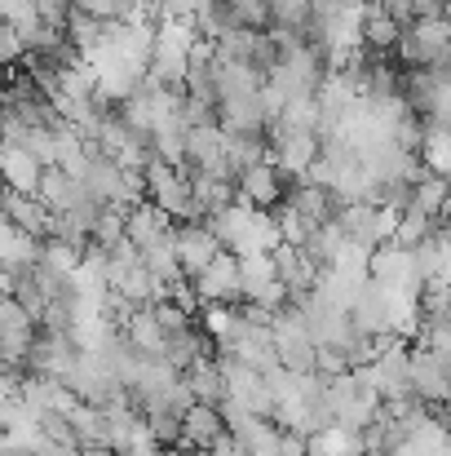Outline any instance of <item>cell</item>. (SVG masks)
I'll return each instance as SVG.
<instances>
[{
	"instance_id": "obj_30",
	"label": "cell",
	"mask_w": 451,
	"mask_h": 456,
	"mask_svg": "<svg viewBox=\"0 0 451 456\" xmlns=\"http://www.w3.org/2000/svg\"><path fill=\"white\" fill-rule=\"evenodd\" d=\"M31 456H71V452H67V448H58V444H49V439H40V448H36Z\"/></svg>"
},
{
	"instance_id": "obj_2",
	"label": "cell",
	"mask_w": 451,
	"mask_h": 456,
	"mask_svg": "<svg viewBox=\"0 0 451 456\" xmlns=\"http://www.w3.org/2000/svg\"><path fill=\"white\" fill-rule=\"evenodd\" d=\"M190 293H195V302L199 310L204 305H226L239 297V257H230V253H217L199 275H195V284H190Z\"/></svg>"
},
{
	"instance_id": "obj_15",
	"label": "cell",
	"mask_w": 451,
	"mask_h": 456,
	"mask_svg": "<svg viewBox=\"0 0 451 456\" xmlns=\"http://www.w3.org/2000/svg\"><path fill=\"white\" fill-rule=\"evenodd\" d=\"M412 262H416L421 284H447V235H443V226L412 248Z\"/></svg>"
},
{
	"instance_id": "obj_18",
	"label": "cell",
	"mask_w": 451,
	"mask_h": 456,
	"mask_svg": "<svg viewBox=\"0 0 451 456\" xmlns=\"http://www.w3.org/2000/svg\"><path fill=\"white\" fill-rule=\"evenodd\" d=\"M208 354V337L204 332H195V328H186V332H173V337H164V363L173 368V372H186L190 363H199Z\"/></svg>"
},
{
	"instance_id": "obj_6",
	"label": "cell",
	"mask_w": 451,
	"mask_h": 456,
	"mask_svg": "<svg viewBox=\"0 0 451 456\" xmlns=\"http://www.w3.org/2000/svg\"><path fill=\"white\" fill-rule=\"evenodd\" d=\"M275 159H270V168L279 173V177H305V168L318 159V138L314 134H288V129H275Z\"/></svg>"
},
{
	"instance_id": "obj_1",
	"label": "cell",
	"mask_w": 451,
	"mask_h": 456,
	"mask_svg": "<svg viewBox=\"0 0 451 456\" xmlns=\"http://www.w3.org/2000/svg\"><path fill=\"white\" fill-rule=\"evenodd\" d=\"M447 45H451V27L443 13H425V18H412L399 36V58L416 71H439L447 67Z\"/></svg>"
},
{
	"instance_id": "obj_4",
	"label": "cell",
	"mask_w": 451,
	"mask_h": 456,
	"mask_svg": "<svg viewBox=\"0 0 451 456\" xmlns=\"http://www.w3.org/2000/svg\"><path fill=\"white\" fill-rule=\"evenodd\" d=\"M221 253V244L208 235V226L199 222H186V226H173V257H177V271L181 280H195L213 257Z\"/></svg>"
},
{
	"instance_id": "obj_23",
	"label": "cell",
	"mask_w": 451,
	"mask_h": 456,
	"mask_svg": "<svg viewBox=\"0 0 451 456\" xmlns=\"http://www.w3.org/2000/svg\"><path fill=\"white\" fill-rule=\"evenodd\" d=\"M443 204H447V182L443 177H434V173H421L416 182H412V208H421L425 217H443Z\"/></svg>"
},
{
	"instance_id": "obj_5",
	"label": "cell",
	"mask_w": 451,
	"mask_h": 456,
	"mask_svg": "<svg viewBox=\"0 0 451 456\" xmlns=\"http://www.w3.org/2000/svg\"><path fill=\"white\" fill-rule=\"evenodd\" d=\"M407 390L421 403H443L447 399V359L430 350H407Z\"/></svg>"
},
{
	"instance_id": "obj_13",
	"label": "cell",
	"mask_w": 451,
	"mask_h": 456,
	"mask_svg": "<svg viewBox=\"0 0 451 456\" xmlns=\"http://www.w3.org/2000/svg\"><path fill=\"white\" fill-rule=\"evenodd\" d=\"M120 323H125V346H133V350L147 354V359H159V354H164V332H159L150 305H133Z\"/></svg>"
},
{
	"instance_id": "obj_16",
	"label": "cell",
	"mask_w": 451,
	"mask_h": 456,
	"mask_svg": "<svg viewBox=\"0 0 451 456\" xmlns=\"http://www.w3.org/2000/svg\"><path fill=\"white\" fill-rule=\"evenodd\" d=\"M36 257H40V240H31V235H22V231L9 226L4 240H0V275L18 280V275H27L36 266Z\"/></svg>"
},
{
	"instance_id": "obj_11",
	"label": "cell",
	"mask_w": 451,
	"mask_h": 456,
	"mask_svg": "<svg viewBox=\"0 0 451 456\" xmlns=\"http://www.w3.org/2000/svg\"><path fill=\"white\" fill-rule=\"evenodd\" d=\"M18 399L36 412V417H44V412H67L71 403H76V395L62 386V381H49V377H22L18 381Z\"/></svg>"
},
{
	"instance_id": "obj_24",
	"label": "cell",
	"mask_w": 451,
	"mask_h": 456,
	"mask_svg": "<svg viewBox=\"0 0 451 456\" xmlns=\"http://www.w3.org/2000/svg\"><path fill=\"white\" fill-rule=\"evenodd\" d=\"M36 266L49 271V275H58V280H67V275L80 266V248H76V244H62V240H40Z\"/></svg>"
},
{
	"instance_id": "obj_26",
	"label": "cell",
	"mask_w": 451,
	"mask_h": 456,
	"mask_svg": "<svg viewBox=\"0 0 451 456\" xmlns=\"http://www.w3.org/2000/svg\"><path fill=\"white\" fill-rule=\"evenodd\" d=\"M204 328H208V337L217 341V350L226 354L230 341H235V332H239V314H235V305H204Z\"/></svg>"
},
{
	"instance_id": "obj_3",
	"label": "cell",
	"mask_w": 451,
	"mask_h": 456,
	"mask_svg": "<svg viewBox=\"0 0 451 456\" xmlns=\"http://www.w3.org/2000/svg\"><path fill=\"white\" fill-rule=\"evenodd\" d=\"M239 297L253 305H266V310L288 305V293H284L270 257H239Z\"/></svg>"
},
{
	"instance_id": "obj_7",
	"label": "cell",
	"mask_w": 451,
	"mask_h": 456,
	"mask_svg": "<svg viewBox=\"0 0 451 456\" xmlns=\"http://www.w3.org/2000/svg\"><path fill=\"white\" fill-rule=\"evenodd\" d=\"M279 195H284V177L270 168V159H262V164H253L235 177V200H244L262 213H270L279 204Z\"/></svg>"
},
{
	"instance_id": "obj_14",
	"label": "cell",
	"mask_w": 451,
	"mask_h": 456,
	"mask_svg": "<svg viewBox=\"0 0 451 456\" xmlns=\"http://www.w3.org/2000/svg\"><path fill=\"white\" fill-rule=\"evenodd\" d=\"M181 381H186V390H190V399L195 403H204V408H217L221 399H226V381H221V368H217V359H199V363H190L186 372H181Z\"/></svg>"
},
{
	"instance_id": "obj_17",
	"label": "cell",
	"mask_w": 451,
	"mask_h": 456,
	"mask_svg": "<svg viewBox=\"0 0 451 456\" xmlns=\"http://www.w3.org/2000/svg\"><path fill=\"white\" fill-rule=\"evenodd\" d=\"M62 417H67V426H71V435H76L80 448H107V417H102V408L76 399Z\"/></svg>"
},
{
	"instance_id": "obj_21",
	"label": "cell",
	"mask_w": 451,
	"mask_h": 456,
	"mask_svg": "<svg viewBox=\"0 0 451 456\" xmlns=\"http://www.w3.org/2000/svg\"><path fill=\"white\" fill-rule=\"evenodd\" d=\"M399 36H403V27H399L376 0H363V45H372V49H394Z\"/></svg>"
},
{
	"instance_id": "obj_22",
	"label": "cell",
	"mask_w": 451,
	"mask_h": 456,
	"mask_svg": "<svg viewBox=\"0 0 451 456\" xmlns=\"http://www.w3.org/2000/svg\"><path fill=\"white\" fill-rule=\"evenodd\" d=\"M434 231H439V222H434V217H425L421 208H412V204H407V208L399 213V226H394L390 244H394V248H403V253H412V248H416L425 235H434Z\"/></svg>"
},
{
	"instance_id": "obj_25",
	"label": "cell",
	"mask_w": 451,
	"mask_h": 456,
	"mask_svg": "<svg viewBox=\"0 0 451 456\" xmlns=\"http://www.w3.org/2000/svg\"><path fill=\"white\" fill-rule=\"evenodd\" d=\"M125 213H129V208L102 204L98 217H93V226H89V244H93V248H116V244L125 240Z\"/></svg>"
},
{
	"instance_id": "obj_28",
	"label": "cell",
	"mask_w": 451,
	"mask_h": 456,
	"mask_svg": "<svg viewBox=\"0 0 451 456\" xmlns=\"http://www.w3.org/2000/svg\"><path fill=\"white\" fill-rule=\"evenodd\" d=\"M150 314H155V323H159V332H164V337H173V332H186V328H190V314H186L181 305H173L168 297H164V302H150Z\"/></svg>"
},
{
	"instance_id": "obj_12",
	"label": "cell",
	"mask_w": 451,
	"mask_h": 456,
	"mask_svg": "<svg viewBox=\"0 0 451 456\" xmlns=\"http://www.w3.org/2000/svg\"><path fill=\"white\" fill-rule=\"evenodd\" d=\"M40 164L31 159V155L22 151V147H13V142H0V182L13 191V195H36V186H40Z\"/></svg>"
},
{
	"instance_id": "obj_19",
	"label": "cell",
	"mask_w": 451,
	"mask_h": 456,
	"mask_svg": "<svg viewBox=\"0 0 451 456\" xmlns=\"http://www.w3.org/2000/svg\"><path fill=\"white\" fill-rule=\"evenodd\" d=\"M416 159H421V168H425V173H434V177H443V173H447V164H451L447 125H439V120L421 125V147H416Z\"/></svg>"
},
{
	"instance_id": "obj_8",
	"label": "cell",
	"mask_w": 451,
	"mask_h": 456,
	"mask_svg": "<svg viewBox=\"0 0 451 456\" xmlns=\"http://www.w3.org/2000/svg\"><path fill=\"white\" fill-rule=\"evenodd\" d=\"M36 200H40V204H44L49 213H76V208L93 204V200L85 195V186H80L76 177H67L62 168H44V173H40Z\"/></svg>"
},
{
	"instance_id": "obj_9",
	"label": "cell",
	"mask_w": 451,
	"mask_h": 456,
	"mask_svg": "<svg viewBox=\"0 0 451 456\" xmlns=\"http://www.w3.org/2000/svg\"><path fill=\"white\" fill-rule=\"evenodd\" d=\"M226 435V426H221V417H217V408H204V403H190L186 412H181V426H177V444H186L190 452H208L217 439Z\"/></svg>"
},
{
	"instance_id": "obj_20",
	"label": "cell",
	"mask_w": 451,
	"mask_h": 456,
	"mask_svg": "<svg viewBox=\"0 0 451 456\" xmlns=\"http://www.w3.org/2000/svg\"><path fill=\"white\" fill-rule=\"evenodd\" d=\"M305 456H363V435L358 430L327 426V430H318V435L305 439Z\"/></svg>"
},
{
	"instance_id": "obj_27",
	"label": "cell",
	"mask_w": 451,
	"mask_h": 456,
	"mask_svg": "<svg viewBox=\"0 0 451 456\" xmlns=\"http://www.w3.org/2000/svg\"><path fill=\"white\" fill-rule=\"evenodd\" d=\"M221 4H226V13H230L235 27H244V31H270L266 0H221Z\"/></svg>"
},
{
	"instance_id": "obj_29",
	"label": "cell",
	"mask_w": 451,
	"mask_h": 456,
	"mask_svg": "<svg viewBox=\"0 0 451 456\" xmlns=\"http://www.w3.org/2000/svg\"><path fill=\"white\" fill-rule=\"evenodd\" d=\"M204 456H244V452L235 448V439H230V435H221V439H217V444H213Z\"/></svg>"
},
{
	"instance_id": "obj_10",
	"label": "cell",
	"mask_w": 451,
	"mask_h": 456,
	"mask_svg": "<svg viewBox=\"0 0 451 456\" xmlns=\"http://www.w3.org/2000/svg\"><path fill=\"white\" fill-rule=\"evenodd\" d=\"M173 235V217H164L155 204H133L129 213H125V240L142 253V248H150V244H159V240H168Z\"/></svg>"
}]
</instances>
